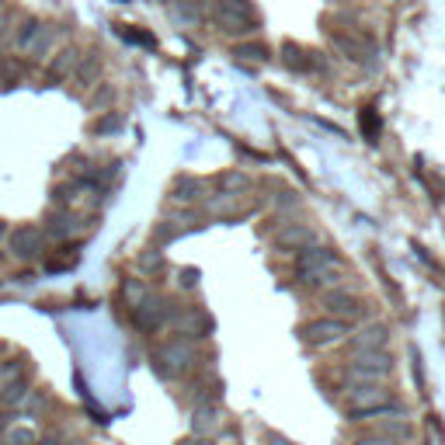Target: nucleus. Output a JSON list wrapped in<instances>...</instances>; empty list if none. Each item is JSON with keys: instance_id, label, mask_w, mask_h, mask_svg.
Segmentation results:
<instances>
[{"instance_id": "obj_7", "label": "nucleus", "mask_w": 445, "mask_h": 445, "mask_svg": "<svg viewBox=\"0 0 445 445\" xmlns=\"http://www.w3.org/2000/svg\"><path fill=\"white\" fill-rule=\"evenodd\" d=\"M11 247H14V254L28 258V254H35V250L42 247V233H39V230H32V226L14 230V233H11Z\"/></svg>"}, {"instance_id": "obj_10", "label": "nucleus", "mask_w": 445, "mask_h": 445, "mask_svg": "<svg viewBox=\"0 0 445 445\" xmlns=\"http://www.w3.org/2000/svg\"><path fill=\"white\" fill-rule=\"evenodd\" d=\"M7 442H11V445H32V442H35V432H32V428H25V424H18V428L7 435Z\"/></svg>"}, {"instance_id": "obj_5", "label": "nucleus", "mask_w": 445, "mask_h": 445, "mask_svg": "<svg viewBox=\"0 0 445 445\" xmlns=\"http://www.w3.org/2000/svg\"><path fill=\"white\" fill-rule=\"evenodd\" d=\"M345 330H348V327H345V320H334V317H327V320H317V324H306V327H303V337H306L310 345H330V341H337Z\"/></svg>"}, {"instance_id": "obj_12", "label": "nucleus", "mask_w": 445, "mask_h": 445, "mask_svg": "<svg viewBox=\"0 0 445 445\" xmlns=\"http://www.w3.org/2000/svg\"><path fill=\"white\" fill-rule=\"evenodd\" d=\"M272 445H285V442H282V439H272Z\"/></svg>"}, {"instance_id": "obj_2", "label": "nucleus", "mask_w": 445, "mask_h": 445, "mask_svg": "<svg viewBox=\"0 0 445 445\" xmlns=\"http://www.w3.org/2000/svg\"><path fill=\"white\" fill-rule=\"evenodd\" d=\"M393 369V359L383 352V348H372V352H355V359L348 365V379L355 383H383Z\"/></svg>"}, {"instance_id": "obj_3", "label": "nucleus", "mask_w": 445, "mask_h": 445, "mask_svg": "<svg viewBox=\"0 0 445 445\" xmlns=\"http://www.w3.org/2000/svg\"><path fill=\"white\" fill-rule=\"evenodd\" d=\"M324 310H327V317H334V320H359L365 313V306H362V299L359 296H352L345 285H337V289H327L324 292Z\"/></svg>"}, {"instance_id": "obj_1", "label": "nucleus", "mask_w": 445, "mask_h": 445, "mask_svg": "<svg viewBox=\"0 0 445 445\" xmlns=\"http://www.w3.org/2000/svg\"><path fill=\"white\" fill-rule=\"evenodd\" d=\"M299 275H303V282L317 285V289H337V285H345L348 279V268L337 261V254H330L327 247H303V254H299Z\"/></svg>"}, {"instance_id": "obj_9", "label": "nucleus", "mask_w": 445, "mask_h": 445, "mask_svg": "<svg viewBox=\"0 0 445 445\" xmlns=\"http://www.w3.org/2000/svg\"><path fill=\"white\" fill-rule=\"evenodd\" d=\"M372 432H376V435H383V439H393V442H397V439H404V435H407V424H404V417H393V421H376V424H372Z\"/></svg>"}, {"instance_id": "obj_4", "label": "nucleus", "mask_w": 445, "mask_h": 445, "mask_svg": "<svg viewBox=\"0 0 445 445\" xmlns=\"http://www.w3.org/2000/svg\"><path fill=\"white\" fill-rule=\"evenodd\" d=\"M348 407L352 414H372V410H386L390 407V393L376 383H362V386H352L348 390Z\"/></svg>"}, {"instance_id": "obj_6", "label": "nucleus", "mask_w": 445, "mask_h": 445, "mask_svg": "<svg viewBox=\"0 0 445 445\" xmlns=\"http://www.w3.org/2000/svg\"><path fill=\"white\" fill-rule=\"evenodd\" d=\"M383 345H386V327L383 324H369L348 337L352 352H372V348H383Z\"/></svg>"}, {"instance_id": "obj_8", "label": "nucleus", "mask_w": 445, "mask_h": 445, "mask_svg": "<svg viewBox=\"0 0 445 445\" xmlns=\"http://www.w3.org/2000/svg\"><path fill=\"white\" fill-rule=\"evenodd\" d=\"M279 247H292V250H303V247H310L313 243V230H306V226H285L282 233L275 237Z\"/></svg>"}, {"instance_id": "obj_11", "label": "nucleus", "mask_w": 445, "mask_h": 445, "mask_svg": "<svg viewBox=\"0 0 445 445\" xmlns=\"http://www.w3.org/2000/svg\"><path fill=\"white\" fill-rule=\"evenodd\" d=\"M355 445H397L393 439H383V435H372V439H359Z\"/></svg>"}]
</instances>
